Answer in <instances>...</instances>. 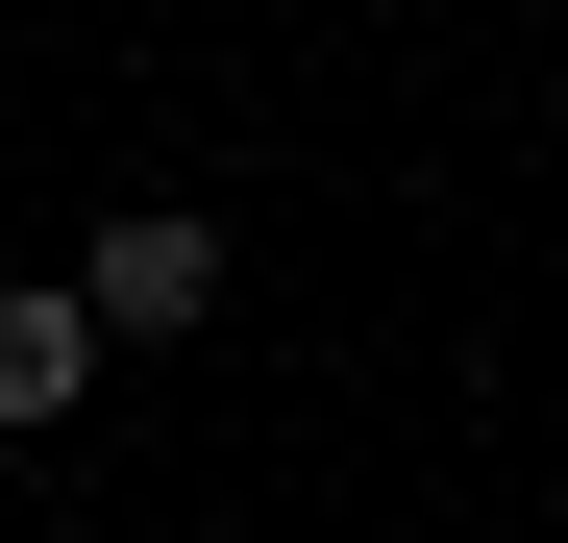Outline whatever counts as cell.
<instances>
[{"instance_id":"7a4b0ae2","label":"cell","mask_w":568,"mask_h":543,"mask_svg":"<svg viewBox=\"0 0 568 543\" xmlns=\"http://www.w3.org/2000/svg\"><path fill=\"white\" fill-rule=\"evenodd\" d=\"M100 396V297H0V444H50Z\"/></svg>"},{"instance_id":"6da1fadb","label":"cell","mask_w":568,"mask_h":543,"mask_svg":"<svg viewBox=\"0 0 568 543\" xmlns=\"http://www.w3.org/2000/svg\"><path fill=\"white\" fill-rule=\"evenodd\" d=\"M74 297H100V346H199L223 321V223L199 198H124L100 247H74Z\"/></svg>"}]
</instances>
